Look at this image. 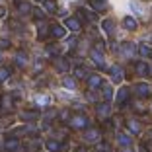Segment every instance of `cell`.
<instances>
[{
    "instance_id": "13",
    "label": "cell",
    "mask_w": 152,
    "mask_h": 152,
    "mask_svg": "<svg viewBox=\"0 0 152 152\" xmlns=\"http://www.w3.org/2000/svg\"><path fill=\"white\" fill-rule=\"evenodd\" d=\"M4 148L8 152H16L20 148V140L16 139V137H10V139H6V142H4Z\"/></svg>"
},
{
    "instance_id": "22",
    "label": "cell",
    "mask_w": 152,
    "mask_h": 152,
    "mask_svg": "<svg viewBox=\"0 0 152 152\" xmlns=\"http://www.w3.org/2000/svg\"><path fill=\"white\" fill-rule=\"evenodd\" d=\"M117 142H119L121 146H129L131 144V137L127 133H117Z\"/></svg>"
},
{
    "instance_id": "37",
    "label": "cell",
    "mask_w": 152,
    "mask_h": 152,
    "mask_svg": "<svg viewBox=\"0 0 152 152\" xmlns=\"http://www.w3.org/2000/svg\"><path fill=\"white\" fill-rule=\"evenodd\" d=\"M37 102L45 105V103H49V98H47V96H39V98H37Z\"/></svg>"
},
{
    "instance_id": "34",
    "label": "cell",
    "mask_w": 152,
    "mask_h": 152,
    "mask_svg": "<svg viewBox=\"0 0 152 152\" xmlns=\"http://www.w3.org/2000/svg\"><path fill=\"white\" fill-rule=\"evenodd\" d=\"M58 51H61V47H57V45H49V47H47V53L49 55H57Z\"/></svg>"
},
{
    "instance_id": "27",
    "label": "cell",
    "mask_w": 152,
    "mask_h": 152,
    "mask_svg": "<svg viewBox=\"0 0 152 152\" xmlns=\"http://www.w3.org/2000/svg\"><path fill=\"white\" fill-rule=\"evenodd\" d=\"M150 47H148V45L146 43H140L139 45V55H140V57H150Z\"/></svg>"
},
{
    "instance_id": "23",
    "label": "cell",
    "mask_w": 152,
    "mask_h": 152,
    "mask_svg": "<svg viewBox=\"0 0 152 152\" xmlns=\"http://www.w3.org/2000/svg\"><path fill=\"white\" fill-rule=\"evenodd\" d=\"M43 8L49 14H55L57 12V2H55V0H43Z\"/></svg>"
},
{
    "instance_id": "10",
    "label": "cell",
    "mask_w": 152,
    "mask_h": 152,
    "mask_svg": "<svg viewBox=\"0 0 152 152\" xmlns=\"http://www.w3.org/2000/svg\"><path fill=\"white\" fill-rule=\"evenodd\" d=\"M55 68H57L58 72H68V70H70V63H68V58L57 57V61H55Z\"/></svg>"
},
{
    "instance_id": "6",
    "label": "cell",
    "mask_w": 152,
    "mask_h": 152,
    "mask_svg": "<svg viewBox=\"0 0 152 152\" xmlns=\"http://www.w3.org/2000/svg\"><path fill=\"white\" fill-rule=\"evenodd\" d=\"M96 115H98L99 121L107 119V117H109V103H107V102L98 103V105H96Z\"/></svg>"
},
{
    "instance_id": "8",
    "label": "cell",
    "mask_w": 152,
    "mask_h": 152,
    "mask_svg": "<svg viewBox=\"0 0 152 152\" xmlns=\"http://www.w3.org/2000/svg\"><path fill=\"white\" fill-rule=\"evenodd\" d=\"M134 92L139 98H148L150 96V86L146 82H139V84H134Z\"/></svg>"
},
{
    "instance_id": "24",
    "label": "cell",
    "mask_w": 152,
    "mask_h": 152,
    "mask_svg": "<svg viewBox=\"0 0 152 152\" xmlns=\"http://www.w3.org/2000/svg\"><path fill=\"white\" fill-rule=\"evenodd\" d=\"M102 94H103V98H105V102H109V99L113 98L111 86H109V84H102Z\"/></svg>"
},
{
    "instance_id": "36",
    "label": "cell",
    "mask_w": 152,
    "mask_h": 152,
    "mask_svg": "<svg viewBox=\"0 0 152 152\" xmlns=\"http://www.w3.org/2000/svg\"><path fill=\"white\" fill-rule=\"evenodd\" d=\"M10 47V41L8 39H0V49H8Z\"/></svg>"
},
{
    "instance_id": "17",
    "label": "cell",
    "mask_w": 152,
    "mask_h": 152,
    "mask_svg": "<svg viewBox=\"0 0 152 152\" xmlns=\"http://www.w3.org/2000/svg\"><path fill=\"white\" fill-rule=\"evenodd\" d=\"M102 29L105 31V35L111 37L113 33H115V23H113V20H103L102 22Z\"/></svg>"
},
{
    "instance_id": "25",
    "label": "cell",
    "mask_w": 152,
    "mask_h": 152,
    "mask_svg": "<svg viewBox=\"0 0 152 152\" xmlns=\"http://www.w3.org/2000/svg\"><path fill=\"white\" fill-rule=\"evenodd\" d=\"M63 86L68 90H74L76 88V78H70V76H64L63 78Z\"/></svg>"
},
{
    "instance_id": "26",
    "label": "cell",
    "mask_w": 152,
    "mask_h": 152,
    "mask_svg": "<svg viewBox=\"0 0 152 152\" xmlns=\"http://www.w3.org/2000/svg\"><path fill=\"white\" fill-rule=\"evenodd\" d=\"M37 117H39V111H23L22 113L23 121H33V119H37Z\"/></svg>"
},
{
    "instance_id": "19",
    "label": "cell",
    "mask_w": 152,
    "mask_h": 152,
    "mask_svg": "<svg viewBox=\"0 0 152 152\" xmlns=\"http://www.w3.org/2000/svg\"><path fill=\"white\" fill-rule=\"evenodd\" d=\"M16 64L18 66H27V55H26V51H18L16 53Z\"/></svg>"
},
{
    "instance_id": "20",
    "label": "cell",
    "mask_w": 152,
    "mask_h": 152,
    "mask_svg": "<svg viewBox=\"0 0 152 152\" xmlns=\"http://www.w3.org/2000/svg\"><path fill=\"white\" fill-rule=\"evenodd\" d=\"M134 72H137L139 76H146L148 74V64L142 63V61H139V63L134 64Z\"/></svg>"
},
{
    "instance_id": "30",
    "label": "cell",
    "mask_w": 152,
    "mask_h": 152,
    "mask_svg": "<svg viewBox=\"0 0 152 152\" xmlns=\"http://www.w3.org/2000/svg\"><path fill=\"white\" fill-rule=\"evenodd\" d=\"M8 76H10V70L6 66H0V84L8 80Z\"/></svg>"
},
{
    "instance_id": "5",
    "label": "cell",
    "mask_w": 152,
    "mask_h": 152,
    "mask_svg": "<svg viewBox=\"0 0 152 152\" xmlns=\"http://www.w3.org/2000/svg\"><path fill=\"white\" fill-rule=\"evenodd\" d=\"M99 137H102V133H99V129H96V127H90V129L84 133L86 142H99Z\"/></svg>"
},
{
    "instance_id": "3",
    "label": "cell",
    "mask_w": 152,
    "mask_h": 152,
    "mask_svg": "<svg viewBox=\"0 0 152 152\" xmlns=\"http://www.w3.org/2000/svg\"><path fill=\"white\" fill-rule=\"evenodd\" d=\"M12 107H14L12 94H2V96H0V111L8 113V111H12Z\"/></svg>"
},
{
    "instance_id": "12",
    "label": "cell",
    "mask_w": 152,
    "mask_h": 152,
    "mask_svg": "<svg viewBox=\"0 0 152 152\" xmlns=\"http://www.w3.org/2000/svg\"><path fill=\"white\" fill-rule=\"evenodd\" d=\"M86 80H88V88L90 90L99 88V86L103 84V82H102V76H99V74H88V78H86Z\"/></svg>"
},
{
    "instance_id": "1",
    "label": "cell",
    "mask_w": 152,
    "mask_h": 152,
    "mask_svg": "<svg viewBox=\"0 0 152 152\" xmlns=\"http://www.w3.org/2000/svg\"><path fill=\"white\" fill-rule=\"evenodd\" d=\"M68 125L72 127V129H88L90 127V119L84 115V113H76V115H72L70 119H68Z\"/></svg>"
},
{
    "instance_id": "18",
    "label": "cell",
    "mask_w": 152,
    "mask_h": 152,
    "mask_svg": "<svg viewBox=\"0 0 152 152\" xmlns=\"http://www.w3.org/2000/svg\"><path fill=\"white\" fill-rule=\"evenodd\" d=\"M45 146H47L49 152H58L61 148H64V144H61L58 140H55V139H49L47 142H45Z\"/></svg>"
},
{
    "instance_id": "29",
    "label": "cell",
    "mask_w": 152,
    "mask_h": 152,
    "mask_svg": "<svg viewBox=\"0 0 152 152\" xmlns=\"http://www.w3.org/2000/svg\"><path fill=\"white\" fill-rule=\"evenodd\" d=\"M18 10L22 14H29L33 8H31V4H29V2H18Z\"/></svg>"
},
{
    "instance_id": "32",
    "label": "cell",
    "mask_w": 152,
    "mask_h": 152,
    "mask_svg": "<svg viewBox=\"0 0 152 152\" xmlns=\"http://www.w3.org/2000/svg\"><path fill=\"white\" fill-rule=\"evenodd\" d=\"M96 51H98V53H103V51H105V43H103V41H96V47H94Z\"/></svg>"
},
{
    "instance_id": "42",
    "label": "cell",
    "mask_w": 152,
    "mask_h": 152,
    "mask_svg": "<svg viewBox=\"0 0 152 152\" xmlns=\"http://www.w3.org/2000/svg\"><path fill=\"white\" fill-rule=\"evenodd\" d=\"M150 57H152V51H150Z\"/></svg>"
},
{
    "instance_id": "31",
    "label": "cell",
    "mask_w": 152,
    "mask_h": 152,
    "mask_svg": "<svg viewBox=\"0 0 152 152\" xmlns=\"http://www.w3.org/2000/svg\"><path fill=\"white\" fill-rule=\"evenodd\" d=\"M134 49H137V45H133V43H125L123 45V53L125 55H133Z\"/></svg>"
},
{
    "instance_id": "15",
    "label": "cell",
    "mask_w": 152,
    "mask_h": 152,
    "mask_svg": "<svg viewBox=\"0 0 152 152\" xmlns=\"http://www.w3.org/2000/svg\"><path fill=\"white\" fill-rule=\"evenodd\" d=\"M123 26H125V29H129V31H134V29L139 27V22H137L133 16H125V18H123Z\"/></svg>"
},
{
    "instance_id": "40",
    "label": "cell",
    "mask_w": 152,
    "mask_h": 152,
    "mask_svg": "<svg viewBox=\"0 0 152 152\" xmlns=\"http://www.w3.org/2000/svg\"><path fill=\"white\" fill-rule=\"evenodd\" d=\"M4 14H6V10L2 8V6H0V18H2V16H4Z\"/></svg>"
},
{
    "instance_id": "11",
    "label": "cell",
    "mask_w": 152,
    "mask_h": 152,
    "mask_svg": "<svg viewBox=\"0 0 152 152\" xmlns=\"http://www.w3.org/2000/svg\"><path fill=\"white\" fill-rule=\"evenodd\" d=\"M76 18L80 20V22H82V20H84V22H96V20H98V16H96V14H92V12H88L86 8H80Z\"/></svg>"
},
{
    "instance_id": "7",
    "label": "cell",
    "mask_w": 152,
    "mask_h": 152,
    "mask_svg": "<svg viewBox=\"0 0 152 152\" xmlns=\"http://www.w3.org/2000/svg\"><path fill=\"white\" fill-rule=\"evenodd\" d=\"M129 98H131V90L127 88V86H123V88L117 92V96H115V102L119 103V105H125L127 102H129Z\"/></svg>"
},
{
    "instance_id": "28",
    "label": "cell",
    "mask_w": 152,
    "mask_h": 152,
    "mask_svg": "<svg viewBox=\"0 0 152 152\" xmlns=\"http://www.w3.org/2000/svg\"><path fill=\"white\" fill-rule=\"evenodd\" d=\"M74 76H76V78H88V70H86V66H76L74 68Z\"/></svg>"
},
{
    "instance_id": "35",
    "label": "cell",
    "mask_w": 152,
    "mask_h": 152,
    "mask_svg": "<svg viewBox=\"0 0 152 152\" xmlns=\"http://www.w3.org/2000/svg\"><path fill=\"white\" fill-rule=\"evenodd\" d=\"M31 12L35 14V20H41V18H43V16H45V14H43V10H41V8H33Z\"/></svg>"
},
{
    "instance_id": "14",
    "label": "cell",
    "mask_w": 152,
    "mask_h": 152,
    "mask_svg": "<svg viewBox=\"0 0 152 152\" xmlns=\"http://www.w3.org/2000/svg\"><path fill=\"white\" fill-rule=\"evenodd\" d=\"M88 4L96 10V12H105L107 10V2L105 0H88Z\"/></svg>"
},
{
    "instance_id": "38",
    "label": "cell",
    "mask_w": 152,
    "mask_h": 152,
    "mask_svg": "<svg viewBox=\"0 0 152 152\" xmlns=\"http://www.w3.org/2000/svg\"><path fill=\"white\" fill-rule=\"evenodd\" d=\"M72 152H88V150H86L84 146H78V148H74V150H72Z\"/></svg>"
},
{
    "instance_id": "4",
    "label": "cell",
    "mask_w": 152,
    "mask_h": 152,
    "mask_svg": "<svg viewBox=\"0 0 152 152\" xmlns=\"http://www.w3.org/2000/svg\"><path fill=\"white\" fill-rule=\"evenodd\" d=\"M49 35L53 37V39H63V37L66 35V27L61 26V23H53V26L49 27Z\"/></svg>"
},
{
    "instance_id": "21",
    "label": "cell",
    "mask_w": 152,
    "mask_h": 152,
    "mask_svg": "<svg viewBox=\"0 0 152 152\" xmlns=\"http://www.w3.org/2000/svg\"><path fill=\"white\" fill-rule=\"evenodd\" d=\"M127 129H129V133L137 134V133H140V123L134 121V119H131V121H127Z\"/></svg>"
},
{
    "instance_id": "2",
    "label": "cell",
    "mask_w": 152,
    "mask_h": 152,
    "mask_svg": "<svg viewBox=\"0 0 152 152\" xmlns=\"http://www.w3.org/2000/svg\"><path fill=\"white\" fill-rule=\"evenodd\" d=\"M64 27L72 33H80L82 31V22L78 18H74V16H70V18L64 20Z\"/></svg>"
},
{
    "instance_id": "33",
    "label": "cell",
    "mask_w": 152,
    "mask_h": 152,
    "mask_svg": "<svg viewBox=\"0 0 152 152\" xmlns=\"http://www.w3.org/2000/svg\"><path fill=\"white\" fill-rule=\"evenodd\" d=\"M98 152H109V144L107 142H98Z\"/></svg>"
},
{
    "instance_id": "16",
    "label": "cell",
    "mask_w": 152,
    "mask_h": 152,
    "mask_svg": "<svg viewBox=\"0 0 152 152\" xmlns=\"http://www.w3.org/2000/svg\"><path fill=\"white\" fill-rule=\"evenodd\" d=\"M90 57L94 58V63L98 64V66L102 68V70L105 68V63H103V53H98L96 49H92V51H90Z\"/></svg>"
},
{
    "instance_id": "9",
    "label": "cell",
    "mask_w": 152,
    "mask_h": 152,
    "mask_svg": "<svg viewBox=\"0 0 152 152\" xmlns=\"http://www.w3.org/2000/svg\"><path fill=\"white\" fill-rule=\"evenodd\" d=\"M109 74H111L113 82H121L123 78H125V72H123V68H121L119 64H113V66L109 68Z\"/></svg>"
},
{
    "instance_id": "39",
    "label": "cell",
    "mask_w": 152,
    "mask_h": 152,
    "mask_svg": "<svg viewBox=\"0 0 152 152\" xmlns=\"http://www.w3.org/2000/svg\"><path fill=\"white\" fill-rule=\"evenodd\" d=\"M66 117H68V111H66V109H64V111L61 113V119H66Z\"/></svg>"
},
{
    "instance_id": "41",
    "label": "cell",
    "mask_w": 152,
    "mask_h": 152,
    "mask_svg": "<svg viewBox=\"0 0 152 152\" xmlns=\"http://www.w3.org/2000/svg\"><path fill=\"white\" fill-rule=\"evenodd\" d=\"M148 139H150V140H152V131H150V133H148Z\"/></svg>"
}]
</instances>
